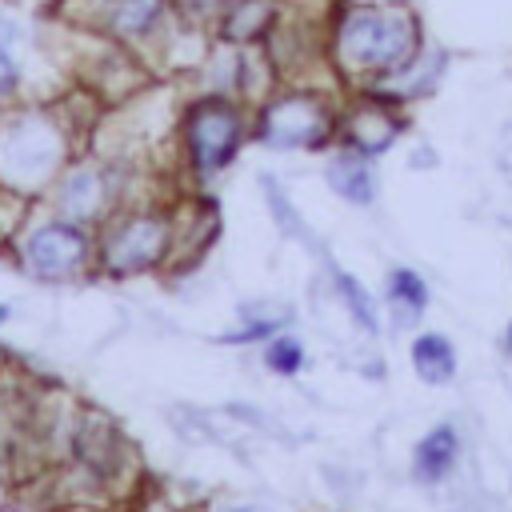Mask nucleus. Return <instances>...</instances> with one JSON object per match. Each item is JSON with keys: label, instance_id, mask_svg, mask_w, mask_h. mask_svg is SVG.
Wrapping results in <instances>:
<instances>
[{"label": "nucleus", "instance_id": "f257e3e1", "mask_svg": "<svg viewBox=\"0 0 512 512\" xmlns=\"http://www.w3.org/2000/svg\"><path fill=\"white\" fill-rule=\"evenodd\" d=\"M428 44L412 0H332L328 68L348 88L388 84Z\"/></svg>", "mask_w": 512, "mask_h": 512}, {"label": "nucleus", "instance_id": "f03ea898", "mask_svg": "<svg viewBox=\"0 0 512 512\" xmlns=\"http://www.w3.org/2000/svg\"><path fill=\"white\" fill-rule=\"evenodd\" d=\"M176 132H180V152H184L188 172L196 180H212L224 168H232V160L248 144L252 112H248V104H240L232 96L196 92L184 100V108L176 116Z\"/></svg>", "mask_w": 512, "mask_h": 512}, {"label": "nucleus", "instance_id": "7ed1b4c3", "mask_svg": "<svg viewBox=\"0 0 512 512\" xmlns=\"http://www.w3.org/2000/svg\"><path fill=\"white\" fill-rule=\"evenodd\" d=\"M340 108L320 84H276L252 112V136L276 152H320L336 140Z\"/></svg>", "mask_w": 512, "mask_h": 512}, {"label": "nucleus", "instance_id": "20e7f679", "mask_svg": "<svg viewBox=\"0 0 512 512\" xmlns=\"http://www.w3.org/2000/svg\"><path fill=\"white\" fill-rule=\"evenodd\" d=\"M68 136L44 108H16L0 120V184L8 192L44 188L64 172Z\"/></svg>", "mask_w": 512, "mask_h": 512}, {"label": "nucleus", "instance_id": "39448f33", "mask_svg": "<svg viewBox=\"0 0 512 512\" xmlns=\"http://www.w3.org/2000/svg\"><path fill=\"white\" fill-rule=\"evenodd\" d=\"M172 240H176L172 216L152 208H132L108 220L96 244V260L108 276H144L172 256Z\"/></svg>", "mask_w": 512, "mask_h": 512}, {"label": "nucleus", "instance_id": "423d86ee", "mask_svg": "<svg viewBox=\"0 0 512 512\" xmlns=\"http://www.w3.org/2000/svg\"><path fill=\"white\" fill-rule=\"evenodd\" d=\"M16 256H20L24 272H32L36 280H72L96 260V240L84 224L64 220L56 212V216L24 228Z\"/></svg>", "mask_w": 512, "mask_h": 512}, {"label": "nucleus", "instance_id": "0eeeda50", "mask_svg": "<svg viewBox=\"0 0 512 512\" xmlns=\"http://www.w3.org/2000/svg\"><path fill=\"white\" fill-rule=\"evenodd\" d=\"M404 132V112L396 100H388L376 88H356L348 108H340V128L336 136L344 140V148H356L364 156H380L388 152Z\"/></svg>", "mask_w": 512, "mask_h": 512}, {"label": "nucleus", "instance_id": "6e6552de", "mask_svg": "<svg viewBox=\"0 0 512 512\" xmlns=\"http://www.w3.org/2000/svg\"><path fill=\"white\" fill-rule=\"evenodd\" d=\"M112 204H116L112 168L84 160V164H72V168L60 172V180H56V212L64 220H76V224L88 228V224L104 220L112 212Z\"/></svg>", "mask_w": 512, "mask_h": 512}, {"label": "nucleus", "instance_id": "1a4fd4ad", "mask_svg": "<svg viewBox=\"0 0 512 512\" xmlns=\"http://www.w3.org/2000/svg\"><path fill=\"white\" fill-rule=\"evenodd\" d=\"M280 16V0H232L228 12L216 20L212 40L236 48H260Z\"/></svg>", "mask_w": 512, "mask_h": 512}, {"label": "nucleus", "instance_id": "9d476101", "mask_svg": "<svg viewBox=\"0 0 512 512\" xmlns=\"http://www.w3.org/2000/svg\"><path fill=\"white\" fill-rule=\"evenodd\" d=\"M332 192L356 208H368L376 200V168H372V156L356 152V148H336L328 156V168H324Z\"/></svg>", "mask_w": 512, "mask_h": 512}, {"label": "nucleus", "instance_id": "9b49d317", "mask_svg": "<svg viewBox=\"0 0 512 512\" xmlns=\"http://www.w3.org/2000/svg\"><path fill=\"white\" fill-rule=\"evenodd\" d=\"M444 68H448V56H444L436 44H424V48L416 52V60H412V64H404L388 84H376V92H384V96H388V100H396V104L424 100V96H432V92H436V84H440Z\"/></svg>", "mask_w": 512, "mask_h": 512}, {"label": "nucleus", "instance_id": "f8f14e48", "mask_svg": "<svg viewBox=\"0 0 512 512\" xmlns=\"http://www.w3.org/2000/svg\"><path fill=\"white\" fill-rule=\"evenodd\" d=\"M408 356H412L416 376H420L424 384H432V388H440V384H448V380L456 376V348H452V340L440 336V332L416 336Z\"/></svg>", "mask_w": 512, "mask_h": 512}, {"label": "nucleus", "instance_id": "ddd939ff", "mask_svg": "<svg viewBox=\"0 0 512 512\" xmlns=\"http://www.w3.org/2000/svg\"><path fill=\"white\" fill-rule=\"evenodd\" d=\"M456 464V428L452 424H436L420 444H416V456H412V468L420 480H440L448 476V468Z\"/></svg>", "mask_w": 512, "mask_h": 512}, {"label": "nucleus", "instance_id": "4468645a", "mask_svg": "<svg viewBox=\"0 0 512 512\" xmlns=\"http://www.w3.org/2000/svg\"><path fill=\"white\" fill-rule=\"evenodd\" d=\"M384 300L392 304L396 320L408 324V320L424 316V308H428V284H424V276L412 272V268H392L388 288H384Z\"/></svg>", "mask_w": 512, "mask_h": 512}, {"label": "nucleus", "instance_id": "2eb2a0df", "mask_svg": "<svg viewBox=\"0 0 512 512\" xmlns=\"http://www.w3.org/2000/svg\"><path fill=\"white\" fill-rule=\"evenodd\" d=\"M332 280H336V292H340V300H344V308L352 312V320L364 328V332H376L380 328V316H376V300L368 296V288L352 276V272H332Z\"/></svg>", "mask_w": 512, "mask_h": 512}, {"label": "nucleus", "instance_id": "dca6fc26", "mask_svg": "<svg viewBox=\"0 0 512 512\" xmlns=\"http://www.w3.org/2000/svg\"><path fill=\"white\" fill-rule=\"evenodd\" d=\"M264 364L276 376H296L304 368V344L288 332H276L272 340H264Z\"/></svg>", "mask_w": 512, "mask_h": 512}, {"label": "nucleus", "instance_id": "f3484780", "mask_svg": "<svg viewBox=\"0 0 512 512\" xmlns=\"http://www.w3.org/2000/svg\"><path fill=\"white\" fill-rule=\"evenodd\" d=\"M228 4H232V0H172L176 16H180L184 24H192V28L208 32V36H212L216 20H220V16L228 12Z\"/></svg>", "mask_w": 512, "mask_h": 512}, {"label": "nucleus", "instance_id": "a211bd4d", "mask_svg": "<svg viewBox=\"0 0 512 512\" xmlns=\"http://www.w3.org/2000/svg\"><path fill=\"white\" fill-rule=\"evenodd\" d=\"M280 324H284V316H264V320H248L244 328L228 332L224 340H228V344H252V340H272V336L280 332Z\"/></svg>", "mask_w": 512, "mask_h": 512}, {"label": "nucleus", "instance_id": "6ab92c4d", "mask_svg": "<svg viewBox=\"0 0 512 512\" xmlns=\"http://www.w3.org/2000/svg\"><path fill=\"white\" fill-rule=\"evenodd\" d=\"M264 184H268V204H272V212H276L280 228H284V232H292V236H300V240H308V232H304V224H300L296 208H292V204H284V192H280L272 180H264Z\"/></svg>", "mask_w": 512, "mask_h": 512}, {"label": "nucleus", "instance_id": "aec40b11", "mask_svg": "<svg viewBox=\"0 0 512 512\" xmlns=\"http://www.w3.org/2000/svg\"><path fill=\"white\" fill-rule=\"evenodd\" d=\"M16 92H20V64H16L8 40L0 36V100H16Z\"/></svg>", "mask_w": 512, "mask_h": 512}, {"label": "nucleus", "instance_id": "412c9836", "mask_svg": "<svg viewBox=\"0 0 512 512\" xmlns=\"http://www.w3.org/2000/svg\"><path fill=\"white\" fill-rule=\"evenodd\" d=\"M12 8H32V12H44V16H60L68 0H4Z\"/></svg>", "mask_w": 512, "mask_h": 512}, {"label": "nucleus", "instance_id": "4be33fe9", "mask_svg": "<svg viewBox=\"0 0 512 512\" xmlns=\"http://www.w3.org/2000/svg\"><path fill=\"white\" fill-rule=\"evenodd\" d=\"M504 348H508V356H512V320H508V332H504Z\"/></svg>", "mask_w": 512, "mask_h": 512}, {"label": "nucleus", "instance_id": "5701e85b", "mask_svg": "<svg viewBox=\"0 0 512 512\" xmlns=\"http://www.w3.org/2000/svg\"><path fill=\"white\" fill-rule=\"evenodd\" d=\"M4 320H8V308H4V304H0V324H4Z\"/></svg>", "mask_w": 512, "mask_h": 512}, {"label": "nucleus", "instance_id": "b1692460", "mask_svg": "<svg viewBox=\"0 0 512 512\" xmlns=\"http://www.w3.org/2000/svg\"><path fill=\"white\" fill-rule=\"evenodd\" d=\"M244 512H252V508H244Z\"/></svg>", "mask_w": 512, "mask_h": 512}, {"label": "nucleus", "instance_id": "393cba45", "mask_svg": "<svg viewBox=\"0 0 512 512\" xmlns=\"http://www.w3.org/2000/svg\"><path fill=\"white\" fill-rule=\"evenodd\" d=\"M280 4H284V0H280Z\"/></svg>", "mask_w": 512, "mask_h": 512}]
</instances>
